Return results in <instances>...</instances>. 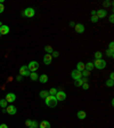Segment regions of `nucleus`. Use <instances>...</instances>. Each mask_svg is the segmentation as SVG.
Listing matches in <instances>:
<instances>
[{"label": "nucleus", "instance_id": "f257e3e1", "mask_svg": "<svg viewBox=\"0 0 114 128\" xmlns=\"http://www.w3.org/2000/svg\"><path fill=\"white\" fill-rule=\"evenodd\" d=\"M45 103H46V105L49 106V108H55L57 105L58 101L56 100L55 95H49V96H47L45 98Z\"/></svg>", "mask_w": 114, "mask_h": 128}, {"label": "nucleus", "instance_id": "f03ea898", "mask_svg": "<svg viewBox=\"0 0 114 128\" xmlns=\"http://www.w3.org/2000/svg\"><path fill=\"white\" fill-rule=\"evenodd\" d=\"M94 63V68L98 69V70H103V69L106 68V61L100 58V60H95V62H92Z\"/></svg>", "mask_w": 114, "mask_h": 128}, {"label": "nucleus", "instance_id": "7ed1b4c3", "mask_svg": "<svg viewBox=\"0 0 114 128\" xmlns=\"http://www.w3.org/2000/svg\"><path fill=\"white\" fill-rule=\"evenodd\" d=\"M27 69L30 72H35L39 69V63L37 61H31L30 63L27 64Z\"/></svg>", "mask_w": 114, "mask_h": 128}, {"label": "nucleus", "instance_id": "20e7f679", "mask_svg": "<svg viewBox=\"0 0 114 128\" xmlns=\"http://www.w3.org/2000/svg\"><path fill=\"white\" fill-rule=\"evenodd\" d=\"M23 15L25 16V17H29V18H32L34 15H35V10H34V8L32 7H29L26 8L25 10L23 11Z\"/></svg>", "mask_w": 114, "mask_h": 128}, {"label": "nucleus", "instance_id": "39448f33", "mask_svg": "<svg viewBox=\"0 0 114 128\" xmlns=\"http://www.w3.org/2000/svg\"><path fill=\"white\" fill-rule=\"evenodd\" d=\"M30 73H31V72L29 71L27 65H23V66L19 68V75H22V77H29Z\"/></svg>", "mask_w": 114, "mask_h": 128}, {"label": "nucleus", "instance_id": "423d86ee", "mask_svg": "<svg viewBox=\"0 0 114 128\" xmlns=\"http://www.w3.org/2000/svg\"><path fill=\"white\" fill-rule=\"evenodd\" d=\"M55 97H56V100L58 102L59 101H65V100H66V94H65V91H57Z\"/></svg>", "mask_w": 114, "mask_h": 128}, {"label": "nucleus", "instance_id": "0eeeda50", "mask_svg": "<svg viewBox=\"0 0 114 128\" xmlns=\"http://www.w3.org/2000/svg\"><path fill=\"white\" fill-rule=\"evenodd\" d=\"M71 77H72V79L74 80V81H76V80H79L82 78V74H81V72L78 71V70H73L72 72H71Z\"/></svg>", "mask_w": 114, "mask_h": 128}, {"label": "nucleus", "instance_id": "6e6552de", "mask_svg": "<svg viewBox=\"0 0 114 128\" xmlns=\"http://www.w3.org/2000/svg\"><path fill=\"white\" fill-rule=\"evenodd\" d=\"M5 100H6L8 103H14V102L16 101V95L14 94V93H8V94L6 95Z\"/></svg>", "mask_w": 114, "mask_h": 128}, {"label": "nucleus", "instance_id": "1a4fd4ad", "mask_svg": "<svg viewBox=\"0 0 114 128\" xmlns=\"http://www.w3.org/2000/svg\"><path fill=\"white\" fill-rule=\"evenodd\" d=\"M96 16L99 18H105L107 16V11L105 9H98V10H96Z\"/></svg>", "mask_w": 114, "mask_h": 128}, {"label": "nucleus", "instance_id": "9d476101", "mask_svg": "<svg viewBox=\"0 0 114 128\" xmlns=\"http://www.w3.org/2000/svg\"><path fill=\"white\" fill-rule=\"evenodd\" d=\"M6 112H7L8 114H10V116H14V114H16V112H17V109H16V106H14V105H8L7 108H6Z\"/></svg>", "mask_w": 114, "mask_h": 128}, {"label": "nucleus", "instance_id": "9b49d317", "mask_svg": "<svg viewBox=\"0 0 114 128\" xmlns=\"http://www.w3.org/2000/svg\"><path fill=\"white\" fill-rule=\"evenodd\" d=\"M74 30H75V32H78V33H83L84 32V25L83 24H81V23H78V24L74 25Z\"/></svg>", "mask_w": 114, "mask_h": 128}, {"label": "nucleus", "instance_id": "f8f14e48", "mask_svg": "<svg viewBox=\"0 0 114 128\" xmlns=\"http://www.w3.org/2000/svg\"><path fill=\"white\" fill-rule=\"evenodd\" d=\"M53 62V56L50 55V54H46L45 56H43V63L46 65H50Z\"/></svg>", "mask_w": 114, "mask_h": 128}, {"label": "nucleus", "instance_id": "ddd939ff", "mask_svg": "<svg viewBox=\"0 0 114 128\" xmlns=\"http://www.w3.org/2000/svg\"><path fill=\"white\" fill-rule=\"evenodd\" d=\"M8 33H9V27L2 24V25L0 27V34H1V36H6V34H8Z\"/></svg>", "mask_w": 114, "mask_h": 128}, {"label": "nucleus", "instance_id": "4468645a", "mask_svg": "<svg viewBox=\"0 0 114 128\" xmlns=\"http://www.w3.org/2000/svg\"><path fill=\"white\" fill-rule=\"evenodd\" d=\"M84 82H88V79H87V78H83V77H82L81 79L76 80L75 82H74V86H76V87H81Z\"/></svg>", "mask_w": 114, "mask_h": 128}, {"label": "nucleus", "instance_id": "2eb2a0df", "mask_svg": "<svg viewBox=\"0 0 114 128\" xmlns=\"http://www.w3.org/2000/svg\"><path fill=\"white\" fill-rule=\"evenodd\" d=\"M94 63L92 62H88V63H84V70H87V71L91 72L94 70Z\"/></svg>", "mask_w": 114, "mask_h": 128}, {"label": "nucleus", "instance_id": "dca6fc26", "mask_svg": "<svg viewBox=\"0 0 114 128\" xmlns=\"http://www.w3.org/2000/svg\"><path fill=\"white\" fill-rule=\"evenodd\" d=\"M76 117L79 118L80 120H83V119H86V117H87V113L84 112V111H82V110H80L79 112L76 113Z\"/></svg>", "mask_w": 114, "mask_h": 128}, {"label": "nucleus", "instance_id": "f3484780", "mask_svg": "<svg viewBox=\"0 0 114 128\" xmlns=\"http://www.w3.org/2000/svg\"><path fill=\"white\" fill-rule=\"evenodd\" d=\"M38 80L41 83H47V82H48V75H47V74H41L40 77H39Z\"/></svg>", "mask_w": 114, "mask_h": 128}, {"label": "nucleus", "instance_id": "a211bd4d", "mask_svg": "<svg viewBox=\"0 0 114 128\" xmlns=\"http://www.w3.org/2000/svg\"><path fill=\"white\" fill-rule=\"evenodd\" d=\"M40 128H51V126H50V122L47 120H43L42 122H40V126H39Z\"/></svg>", "mask_w": 114, "mask_h": 128}, {"label": "nucleus", "instance_id": "6ab92c4d", "mask_svg": "<svg viewBox=\"0 0 114 128\" xmlns=\"http://www.w3.org/2000/svg\"><path fill=\"white\" fill-rule=\"evenodd\" d=\"M76 70L80 72H82L84 70V63L83 62H78V64H76Z\"/></svg>", "mask_w": 114, "mask_h": 128}, {"label": "nucleus", "instance_id": "aec40b11", "mask_svg": "<svg viewBox=\"0 0 114 128\" xmlns=\"http://www.w3.org/2000/svg\"><path fill=\"white\" fill-rule=\"evenodd\" d=\"M29 77H30L31 80H33V81H37V80L39 79V75H38V73H37V72H31Z\"/></svg>", "mask_w": 114, "mask_h": 128}, {"label": "nucleus", "instance_id": "412c9836", "mask_svg": "<svg viewBox=\"0 0 114 128\" xmlns=\"http://www.w3.org/2000/svg\"><path fill=\"white\" fill-rule=\"evenodd\" d=\"M39 96H40L41 98H43V100H45V98L47 97V96H49V91H45V89H43V91H40Z\"/></svg>", "mask_w": 114, "mask_h": 128}, {"label": "nucleus", "instance_id": "4be33fe9", "mask_svg": "<svg viewBox=\"0 0 114 128\" xmlns=\"http://www.w3.org/2000/svg\"><path fill=\"white\" fill-rule=\"evenodd\" d=\"M45 52H46V54H53V52H54V49H53V47L51 46H49V45H47V46H45Z\"/></svg>", "mask_w": 114, "mask_h": 128}, {"label": "nucleus", "instance_id": "5701e85b", "mask_svg": "<svg viewBox=\"0 0 114 128\" xmlns=\"http://www.w3.org/2000/svg\"><path fill=\"white\" fill-rule=\"evenodd\" d=\"M7 103L8 102L6 101V100H5V98H2V100H0V106H1V108H2V109H6V108H7Z\"/></svg>", "mask_w": 114, "mask_h": 128}, {"label": "nucleus", "instance_id": "b1692460", "mask_svg": "<svg viewBox=\"0 0 114 128\" xmlns=\"http://www.w3.org/2000/svg\"><path fill=\"white\" fill-rule=\"evenodd\" d=\"M106 55L108 57H111V58H113L114 57V52L113 50H111V49H106Z\"/></svg>", "mask_w": 114, "mask_h": 128}, {"label": "nucleus", "instance_id": "393cba45", "mask_svg": "<svg viewBox=\"0 0 114 128\" xmlns=\"http://www.w3.org/2000/svg\"><path fill=\"white\" fill-rule=\"evenodd\" d=\"M81 74H82V77H83V78H88V77L90 75V72L87 71V70H83V71L81 72Z\"/></svg>", "mask_w": 114, "mask_h": 128}, {"label": "nucleus", "instance_id": "a878e982", "mask_svg": "<svg viewBox=\"0 0 114 128\" xmlns=\"http://www.w3.org/2000/svg\"><path fill=\"white\" fill-rule=\"evenodd\" d=\"M107 87H113L114 86V80H111V79H108L106 81V83H105Z\"/></svg>", "mask_w": 114, "mask_h": 128}, {"label": "nucleus", "instance_id": "bb28decb", "mask_svg": "<svg viewBox=\"0 0 114 128\" xmlns=\"http://www.w3.org/2000/svg\"><path fill=\"white\" fill-rule=\"evenodd\" d=\"M102 56H103V54L100 52H96L95 53V60H100Z\"/></svg>", "mask_w": 114, "mask_h": 128}, {"label": "nucleus", "instance_id": "cd10ccee", "mask_svg": "<svg viewBox=\"0 0 114 128\" xmlns=\"http://www.w3.org/2000/svg\"><path fill=\"white\" fill-rule=\"evenodd\" d=\"M48 91H49V95H56L57 89H56V88H50Z\"/></svg>", "mask_w": 114, "mask_h": 128}, {"label": "nucleus", "instance_id": "c85d7f7f", "mask_svg": "<svg viewBox=\"0 0 114 128\" xmlns=\"http://www.w3.org/2000/svg\"><path fill=\"white\" fill-rule=\"evenodd\" d=\"M90 21H91V22H92V23L98 22V17H97V16H96V15H92V16H91V17H90Z\"/></svg>", "mask_w": 114, "mask_h": 128}, {"label": "nucleus", "instance_id": "c756f323", "mask_svg": "<svg viewBox=\"0 0 114 128\" xmlns=\"http://www.w3.org/2000/svg\"><path fill=\"white\" fill-rule=\"evenodd\" d=\"M31 128H37L38 127V122H37V121L34 120V121H32V122H31V126H30Z\"/></svg>", "mask_w": 114, "mask_h": 128}, {"label": "nucleus", "instance_id": "7c9ffc66", "mask_svg": "<svg viewBox=\"0 0 114 128\" xmlns=\"http://www.w3.org/2000/svg\"><path fill=\"white\" fill-rule=\"evenodd\" d=\"M112 4H113V2H111V1H104V2H103V6H104V7H108V6H111Z\"/></svg>", "mask_w": 114, "mask_h": 128}, {"label": "nucleus", "instance_id": "2f4dec72", "mask_svg": "<svg viewBox=\"0 0 114 128\" xmlns=\"http://www.w3.org/2000/svg\"><path fill=\"white\" fill-rule=\"evenodd\" d=\"M81 87L83 88L84 91H87V89H89V83H88V82H84V83H83V85H82Z\"/></svg>", "mask_w": 114, "mask_h": 128}, {"label": "nucleus", "instance_id": "473e14b6", "mask_svg": "<svg viewBox=\"0 0 114 128\" xmlns=\"http://www.w3.org/2000/svg\"><path fill=\"white\" fill-rule=\"evenodd\" d=\"M51 56H53V57H55V58H57V57L59 56V53H58V52H56V50H54V52H53V54H51Z\"/></svg>", "mask_w": 114, "mask_h": 128}, {"label": "nucleus", "instance_id": "72a5a7b5", "mask_svg": "<svg viewBox=\"0 0 114 128\" xmlns=\"http://www.w3.org/2000/svg\"><path fill=\"white\" fill-rule=\"evenodd\" d=\"M108 49H111V50H114V42L111 41L110 45H108Z\"/></svg>", "mask_w": 114, "mask_h": 128}, {"label": "nucleus", "instance_id": "f704fd0d", "mask_svg": "<svg viewBox=\"0 0 114 128\" xmlns=\"http://www.w3.org/2000/svg\"><path fill=\"white\" fill-rule=\"evenodd\" d=\"M5 11V6H4V4H0V14H2Z\"/></svg>", "mask_w": 114, "mask_h": 128}, {"label": "nucleus", "instance_id": "c9c22d12", "mask_svg": "<svg viewBox=\"0 0 114 128\" xmlns=\"http://www.w3.org/2000/svg\"><path fill=\"white\" fill-rule=\"evenodd\" d=\"M108 19H110V22H111V23H113V22H114V15H113V14H112V15H110V18H108Z\"/></svg>", "mask_w": 114, "mask_h": 128}, {"label": "nucleus", "instance_id": "e433bc0d", "mask_svg": "<svg viewBox=\"0 0 114 128\" xmlns=\"http://www.w3.org/2000/svg\"><path fill=\"white\" fill-rule=\"evenodd\" d=\"M31 122H32V120H26V121H25V125H26L27 127H30V126H31Z\"/></svg>", "mask_w": 114, "mask_h": 128}, {"label": "nucleus", "instance_id": "4c0bfd02", "mask_svg": "<svg viewBox=\"0 0 114 128\" xmlns=\"http://www.w3.org/2000/svg\"><path fill=\"white\" fill-rule=\"evenodd\" d=\"M110 79L114 80V72H111V73H110Z\"/></svg>", "mask_w": 114, "mask_h": 128}, {"label": "nucleus", "instance_id": "58836bf2", "mask_svg": "<svg viewBox=\"0 0 114 128\" xmlns=\"http://www.w3.org/2000/svg\"><path fill=\"white\" fill-rule=\"evenodd\" d=\"M0 128H8V126L6 124H1L0 125Z\"/></svg>", "mask_w": 114, "mask_h": 128}, {"label": "nucleus", "instance_id": "ea45409f", "mask_svg": "<svg viewBox=\"0 0 114 128\" xmlns=\"http://www.w3.org/2000/svg\"><path fill=\"white\" fill-rule=\"evenodd\" d=\"M16 80H17V81H22V75H18V77L16 78Z\"/></svg>", "mask_w": 114, "mask_h": 128}, {"label": "nucleus", "instance_id": "a19ab883", "mask_svg": "<svg viewBox=\"0 0 114 128\" xmlns=\"http://www.w3.org/2000/svg\"><path fill=\"white\" fill-rule=\"evenodd\" d=\"M74 25H75V23L73 22V21H71V22H70V27H74Z\"/></svg>", "mask_w": 114, "mask_h": 128}, {"label": "nucleus", "instance_id": "79ce46f5", "mask_svg": "<svg viewBox=\"0 0 114 128\" xmlns=\"http://www.w3.org/2000/svg\"><path fill=\"white\" fill-rule=\"evenodd\" d=\"M92 15H96V10H91V16Z\"/></svg>", "mask_w": 114, "mask_h": 128}, {"label": "nucleus", "instance_id": "37998d69", "mask_svg": "<svg viewBox=\"0 0 114 128\" xmlns=\"http://www.w3.org/2000/svg\"><path fill=\"white\" fill-rule=\"evenodd\" d=\"M0 37H1V34H0Z\"/></svg>", "mask_w": 114, "mask_h": 128}, {"label": "nucleus", "instance_id": "c03bdc74", "mask_svg": "<svg viewBox=\"0 0 114 128\" xmlns=\"http://www.w3.org/2000/svg\"><path fill=\"white\" fill-rule=\"evenodd\" d=\"M29 128H31V127H29Z\"/></svg>", "mask_w": 114, "mask_h": 128}]
</instances>
